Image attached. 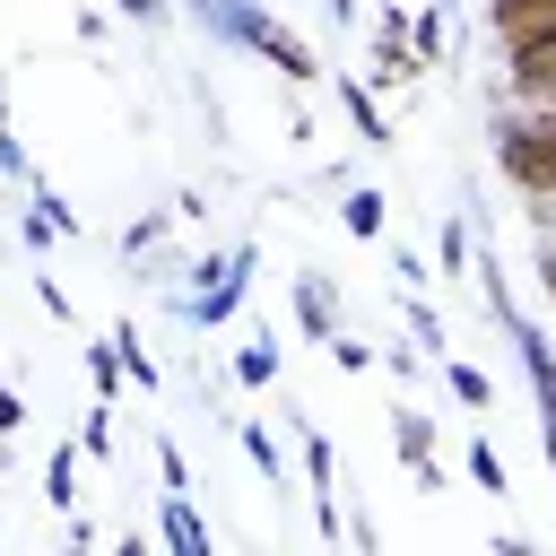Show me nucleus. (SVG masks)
Listing matches in <instances>:
<instances>
[{"label": "nucleus", "mask_w": 556, "mask_h": 556, "mask_svg": "<svg viewBox=\"0 0 556 556\" xmlns=\"http://www.w3.org/2000/svg\"><path fill=\"white\" fill-rule=\"evenodd\" d=\"M191 17L208 26V35H226V43H243V52H261L287 87H313L321 78V52L287 26V17H269L261 0H191Z\"/></svg>", "instance_id": "obj_1"}, {"label": "nucleus", "mask_w": 556, "mask_h": 556, "mask_svg": "<svg viewBox=\"0 0 556 556\" xmlns=\"http://www.w3.org/2000/svg\"><path fill=\"white\" fill-rule=\"evenodd\" d=\"M495 174L521 191V200H556V113L547 104H521V113H495Z\"/></svg>", "instance_id": "obj_2"}, {"label": "nucleus", "mask_w": 556, "mask_h": 556, "mask_svg": "<svg viewBox=\"0 0 556 556\" xmlns=\"http://www.w3.org/2000/svg\"><path fill=\"white\" fill-rule=\"evenodd\" d=\"M495 321H504V339H513V356H521V374H530V400H539V434L556 426V348L539 339V321H521L513 313V295L495 304Z\"/></svg>", "instance_id": "obj_3"}, {"label": "nucleus", "mask_w": 556, "mask_h": 556, "mask_svg": "<svg viewBox=\"0 0 556 556\" xmlns=\"http://www.w3.org/2000/svg\"><path fill=\"white\" fill-rule=\"evenodd\" d=\"M504 87H513V104H556V35L547 43H513L504 52Z\"/></svg>", "instance_id": "obj_4"}, {"label": "nucleus", "mask_w": 556, "mask_h": 556, "mask_svg": "<svg viewBox=\"0 0 556 556\" xmlns=\"http://www.w3.org/2000/svg\"><path fill=\"white\" fill-rule=\"evenodd\" d=\"M486 35L513 52V43H547L556 35V0H486Z\"/></svg>", "instance_id": "obj_5"}, {"label": "nucleus", "mask_w": 556, "mask_h": 556, "mask_svg": "<svg viewBox=\"0 0 556 556\" xmlns=\"http://www.w3.org/2000/svg\"><path fill=\"white\" fill-rule=\"evenodd\" d=\"M391 452L417 469V486H443V469H434V426H426L417 408H391Z\"/></svg>", "instance_id": "obj_6"}, {"label": "nucleus", "mask_w": 556, "mask_h": 556, "mask_svg": "<svg viewBox=\"0 0 556 556\" xmlns=\"http://www.w3.org/2000/svg\"><path fill=\"white\" fill-rule=\"evenodd\" d=\"M339 113L356 122V139H365V148H391V122H382L374 87H365V78H348V70H339Z\"/></svg>", "instance_id": "obj_7"}, {"label": "nucleus", "mask_w": 556, "mask_h": 556, "mask_svg": "<svg viewBox=\"0 0 556 556\" xmlns=\"http://www.w3.org/2000/svg\"><path fill=\"white\" fill-rule=\"evenodd\" d=\"M304 478H313V521H321V539H339V504H330L339 460H330V443H321V434H304Z\"/></svg>", "instance_id": "obj_8"}, {"label": "nucleus", "mask_w": 556, "mask_h": 556, "mask_svg": "<svg viewBox=\"0 0 556 556\" xmlns=\"http://www.w3.org/2000/svg\"><path fill=\"white\" fill-rule=\"evenodd\" d=\"M417 78H426V61H417V43L382 26V43H374V87H417Z\"/></svg>", "instance_id": "obj_9"}, {"label": "nucleus", "mask_w": 556, "mask_h": 556, "mask_svg": "<svg viewBox=\"0 0 556 556\" xmlns=\"http://www.w3.org/2000/svg\"><path fill=\"white\" fill-rule=\"evenodd\" d=\"M156 530H165V547H182V556H208V521L191 513V495H165Z\"/></svg>", "instance_id": "obj_10"}, {"label": "nucleus", "mask_w": 556, "mask_h": 556, "mask_svg": "<svg viewBox=\"0 0 556 556\" xmlns=\"http://www.w3.org/2000/svg\"><path fill=\"white\" fill-rule=\"evenodd\" d=\"M295 321H304L321 348L339 339V313H330V278H295Z\"/></svg>", "instance_id": "obj_11"}, {"label": "nucleus", "mask_w": 556, "mask_h": 556, "mask_svg": "<svg viewBox=\"0 0 556 556\" xmlns=\"http://www.w3.org/2000/svg\"><path fill=\"white\" fill-rule=\"evenodd\" d=\"M235 382H243V391H269V382H278V330H252V348L235 356Z\"/></svg>", "instance_id": "obj_12"}, {"label": "nucleus", "mask_w": 556, "mask_h": 556, "mask_svg": "<svg viewBox=\"0 0 556 556\" xmlns=\"http://www.w3.org/2000/svg\"><path fill=\"white\" fill-rule=\"evenodd\" d=\"M87 382H96V400H113V391L130 382V374H122V348H113V330H104V339L87 348Z\"/></svg>", "instance_id": "obj_13"}, {"label": "nucleus", "mask_w": 556, "mask_h": 556, "mask_svg": "<svg viewBox=\"0 0 556 556\" xmlns=\"http://www.w3.org/2000/svg\"><path fill=\"white\" fill-rule=\"evenodd\" d=\"M443 382H452V400H460V408H495V382H486V365H460V356H452V365H443Z\"/></svg>", "instance_id": "obj_14"}, {"label": "nucleus", "mask_w": 556, "mask_h": 556, "mask_svg": "<svg viewBox=\"0 0 556 556\" xmlns=\"http://www.w3.org/2000/svg\"><path fill=\"white\" fill-rule=\"evenodd\" d=\"M243 460H252L261 478H287V452H278V434H269V426H252V417H243Z\"/></svg>", "instance_id": "obj_15"}, {"label": "nucleus", "mask_w": 556, "mask_h": 556, "mask_svg": "<svg viewBox=\"0 0 556 556\" xmlns=\"http://www.w3.org/2000/svg\"><path fill=\"white\" fill-rule=\"evenodd\" d=\"M78 460H87V452H78V443H61V452H52V469H43V495H52L61 513H70V495H78Z\"/></svg>", "instance_id": "obj_16"}, {"label": "nucleus", "mask_w": 556, "mask_h": 556, "mask_svg": "<svg viewBox=\"0 0 556 556\" xmlns=\"http://www.w3.org/2000/svg\"><path fill=\"white\" fill-rule=\"evenodd\" d=\"M113 348H122V374H130V382H139V391H156V356H148V348H139V330H130V321H122V330H113Z\"/></svg>", "instance_id": "obj_17"}, {"label": "nucleus", "mask_w": 556, "mask_h": 556, "mask_svg": "<svg viewBox=\"0 0 556 556\" xmlns=\"http://www.w3.org/2000/svg\"><path fill=\"white\" fill-rule=\"evenodd\" d=\"M78 452H87V460H113V400H96V408H87V426H78Z\"/></svg>", "instance_id": "obj_18"}, {"label": "nucleus", "mask_w": 556, "mask_h": 556, "mask_svg": "<svg viewBox=\"0 0 556 556\" xmlns=\"http://www.w3.org/2000/svg\"><path fill=\"white\" fill-rule=\"evenodd\" d=\"M469 486H486V495H513V478H504V460H495V443H486V434L469 443Z\"/></svg>", "instance_id": "obj_19"}, {"label": "nucleus", "mask_w": 556, "mask_h": 556, "mask_svg": "<svg viewBox=\"0 0 556 556\" xmlns=\"http://www.w3.org/2000/svg\"><path fill=\"white\" fill-rule=\"evenodd\" d=\"M0 182H35V165H26L17 130H9V96H0Z\"/></svg>", "instance_id": "obj_20"}, {"label": "nucleus", "mask_w": 556, "mask_h": 556, "mask_svg": "<svg viewBox=\"0 0 556 556\" xmlns=\"http://www.w3.org/2000/svg\"><path fill=\"white\" fill-rule=\"evenodd\" d=\"M408 43H417V61L434 70V52H443V9H417V17H408Z\"/></svg>", "instance_id": "obj_21"}, {"label": "nucleus", "mask_w": 556, "mask_h": 556, "mask_svg": "<svg viewBox=\"0 0 556 556\" xmlns=\"http://www.w3.org/2000/svg\"><path fill=\"white\" fill-rule=\"evenodd\" d=\"M348 235H382V191H348Z\"/></svg>", "instance_id": "obj_22"}, {"label": "nucleus", "mask_w": 556, "mask_h": 556, "mask_svg": "<svg viewBox=\"0 0 556 556\" xmlns=\"http://www.w3.org/2000/svg\"><path fill=\"white\" fill-rule=\"evenodd\" d=\"M17 235H26L35 252H52V243H61V226H52V208H43V200H26V217H17Z\"/></svg>", "instance_id": "obj_23"}, {"label": "nucleus", "mask_w": 556, "mask_h": 556, "mask_svg": "<svg viewBox=\"0 0 556 556\" xmlns=\"http://www.w3.org/2000/svg\"><path fill=\"white\" fill-rule=\"evenodd\" d=\"M156 495H191V469H182L174 443H156Z\"/></svg>", "instance_id": "obj_24"}, {"label": "nucleus", "mask_w": 556, "mask_h": 556, "mask_svg": "<svg viewBox=\"0 0 556 556\" xmlns=\"http://www.w3.org/2000/svg\"><path fill=\"white\" fill-rule=\"evenodd\" d=\"M408 330H417V348H443V313L426 295H408Z\"/></svg>", "instance_id": "obj_25"}, {"label": "nucleus", "mask_w": 556, "mask_h": 556, "mask_svg": "<svg viewBox=\"0 0 556 556\" xmlns=\"http://www.w3.org/2000/svg\"><path fill=\"white\" fill-rule=\"evenodd\" d=\"M330 365H339V374H365V365H374V348H365V339H348V330H339V339H330Z\"/></svg>", "instance_id": "obj_26"}, {"label": "nucleus", "mask_w": 556, "mask_h": 556, "mask_svg": "<svg viewBox=\"0 0 556 556\" xmlns=\"http://www.w3.org/2000/svg\"><path fill=\"white\" fill-rule=\"evenodd\" d=\"M156 235H165V217H130V226H122V252H148Z\"/></svg>", "instance_id": "obj_27"}, {"label": "nucleus", "mask_w": 556, "mask_h": 556, "mask_svg": "<svg viewBox=\"0 0 556 556\" xmlns=\"http://www.w3.org/2000/svg\"><path fill=\"white\" fill-rule=\"evenodd\" d=\"M443 261H452V269L469 261V217H452V226H443Z\"/></svg>", "instance_id": "obj_28"}, {"label": "nucleus", "mask_w": 556, "mask_h": 556, "mask_svg": "<svg viewBox=\"0 0 556 556\" xmlns=\"http://www.w3.org/2000/svg\"><path fill=\"white\" fill-rule=\"evenodd\" d=\"M17 426H26V400H17V391H9V382H0V443H9V434H17Z\"/></svg>", "instance_id": "obj_29"}, {"label": "nucleus", "mask_w": 556, "mask_h": 556, "mask_svg": "<svg viewBox=\"0 0 556 556\" xmlns=\"http://www.w3.org/2000/svg\"><path fill=\"white\" fill-rule=\"evenodd\" d=\"M539 295H547V313H556V243H539Z\"/></svg>", "instance_id": "obj_30"}, {"label": "nucleus", "mask_w": 556, "mask_h": 556, "mask_svg": "<svg viewBox=\"0 0 556 556\" xmlns=\"http://www.w3.org/2000/svg\"><path fill=\"white\" fill-rule=\"evenodd\" d=\"M113 9H122V17H139V26H148V17H165V0H113Z\"/></svg>", "instance_id": "obj_31"}, {"label": "nucleus", "mask_w": 556, "mask_h": 556, "mask_svg": "<svg viewBox=\"0 0 556 556\" xmlns=\"http://www.w3.org/2000/svg\"><path fill=\"white\" fill-rule=\"evenodd\" d=\"M321 9H330V17H356V0H321Z\"/></svg>", "instance_id": "obj_32"}, {"label": "nucleus", "mask_w": 556, "mask_h": 556, "mask_svg": "<svg viewBox=\"0 0 556 556\" xmlns=\"http://www.w3.org/2000/svg\"><path fill=\"white\" fill-rule=\"evenodd\" d=\"M547 113H556V104H547Z\"/></svg>", "instance_id": "obj_33"}]
</instances>
